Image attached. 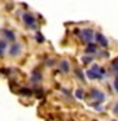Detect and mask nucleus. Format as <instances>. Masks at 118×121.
I'll use <instances>...</instances> for the list:
<instances>
[{
  "label": "nucleus",
  "instance_id": "1",
  "mask_svg": "<svg viewBox=\"0 0 118 121\" xmlns=\"http://www.w3.org/2000/svg\"><path fill=\"white\" fill-rule=\"evenodd\" d=\"M91 97L92 98H95L98 102H102L105 99V95H104V92H101L99 89H97V88H94V89H91Z\"/></svg>",
  "mask_w": 118,
  "mask_h": 121
},
{
  "label": "nucleus",
  "instance_id": "2",
  "mask_svg": "<svg viewBox=\"0 0 118 121\" xmlns=\"http://www.w3.org/2000/svg\"><path fill=\"white\" fill-rule=\"evenodd\" d=\"M23 20L27 26H30V27H35V16L30 13H25L23 14Z\"/></svg>",
  "mask_w": 118,
  "mask_h": 121
},
{
  "label": "nucleus",
  "instance_id": "3",
  "mask_svg": "<svg viewBox=\"0 0 118 121\" xmlns=\"http://www.w3.org/2000/svg\"><path fill=\"white\" fill-rule=\"evenodd\" d=\"M82 39L85 40V42H91L92 40V36H94V32L91 29H85V30H82Z\"/></svg>",
  "mask_w": 118,
  "mask_h": 121
},
{
  "label": "nucleus",
  "instance_id": "4",
  "mask_svg": "<svg viewBox=\"0 0 118 121\" xmlns=\"http://www.w3.org/2000/svg\"><path fill=\"white\" fill-rule=\"evenodd\" d=\"M19 53H20V45H13V46L10 48V55L16 56V55H19Z\"/></svg>",
  "mask_w": 118,
  "mask_h": 121
},
{
  "label": "nucleus",
  "instance_id": "5",
  "mask_svg": "<svg viewBox=\"0 0 118 121\" xmlns=\"http://www.w3.org/2000/svg\"><path fill=\"white\" fill-rule=\"evenodd\" d=\"M97 40H98V42H99L101 45H104V46H105V48L108 46V42H107V39H105L104 36H102L101 33H97Z\"/></svg>",
  "mask_w": 118,
  "mask_h": 121
},
{
  "label": "nucleus",
  "instance_id": "6",
  "mask_svg": "<svg viewBox=\"0 0 118 121\" xmlns=\"http://www.w3.org/2000/svg\"><path fill=\"white\" fill-rule=\"evenodd\" d=\"M97 52V46L95 45H88V48H86V53H95Z\"/></svg>",
  "mask_w": 118,
  "mask_h": 121
},
{
  "label": "nucleus",
  "instance_id": "7",
  "mask_svg": "<svg viewBox=\"0 0 118 121\" xmlns=\"http://www.w3.org/2000/svg\"><path fill=\"white\" fill-rule=\"evenodd\" d=\"M2 32H3V35H6L7 36V39H10V40H14V35H13V32H9V30H2Z\"/></svg>",
  "mask_w": 118,
  "mask_h": 121
},
{
  "label": "nucleus",
  "instance_id": "8",
  "mask_svg": "<svg viewBox=\"0 0 118 121\" xmlns=\"http://www.w3.org/2000/svg\"><path fill=\"white\" fill-rule=\"evenodd\" d=\"M61 68H62L63 72H68L69 71V64L66 62V60H62V62H61Z\"/></svg>",
  "mask_w": 118,
  "mask_h": 121
},
{
  "label": "nucleus",
  "instance_id": "9",
  "mask_svg": "<svg viewBox=\"0 0 118 121\" xmlns=\"http://www.w3.org/2000/svg\"><path fill=\"white\" fill-rule=\"evenodd\" d=\"M111 66H112V69L118 73V58H117V59H114L112 62H111Z\"/></svg>",
  "mask_w": 118,
  "mask_h": 121
},
{
  "label": "nucleus",
  "instance_id": "10",
  "mask_svg": "<svg viewBox=\"0 0 118 121\" xmlns=\"http://www.w3.org/2000/svg\"><path fill=\"white\" fill-rule=\"evenodd\" d=\"M36 40H38L39 43H42L43 40H45V39H43V36H42V33H39V32L36 33Z\"/></svg>",
  "mask_w": 118,
  "mask_h": 121
},
{
  "label": "nucleus",
  "instance_id": "11",
  "mask_svg": "<svg viewBox=\"0 0 118 121\" xmlns=\"http://www.w3.org/2000/svg\"><path fill=\"white\" fill-rule=\"evenodd\" d=\"M75 94H76V97H78V98H84V91H82V89H78Z\"/></svg>",
  "mask_w": 118,
  "mask_h": 121
},
{
  "label": "nucleus",
  "instance_id": "12",
  "mask_svg": "<svg viewBox=\"0 0 118 121\" xmlns=\"http://www.w3.org/2000/svg\"><path fill=\"white\" fill-rule=\"evenodd\" d=\"M82 60H84V64H88V62H91V60H92V58H89V56H84Z\"/></svg>",
  "mask_w": 118,
  "mask_h": 121
},
{
  "label": "nucleus",
  "instance_id": "13",
  "mask_svg": "<svg viewBox=\"0 0 118 121\" xmlns=\"http://www.w3.org/2000/svg\"><path fill=\"white\" fill-rule=\"evenodd\" d=\"M114 88H115V91H117V92H118V77L114 79Z\"/></svg>",
  "mask_w": 118,
  "mask_h": 121
},
{
  "label": "nucleus",
  "instance_id": "14",
  "mask_svg": "<svg viewBox=\"0 0 118 121\" xmlns=\"http://www.w3.org/2000/svg\"><path fill=\"white\" fill-rule=\"evenodd\" d=\"M76 75H78V77H79L81 79H84V75H82V71H79V69H78V71H76Z\"/></svg>",
  "mask_w": 118,
  "mask_h": 121
},
{
  "label": "nucleus",
  "instance_id": "15",
  "mask_svg": "<svg viewBox=\"0 0 118 121\" xmlns=\"http://www.w3.org/2000/svg\"><path fill=\"white\" fill-rule=\"evenodd\" d=\"M114 111H115V112H118V104H117L115 107H114Z\"/></svg>",
  "mask_w": 118,
  "mask_h": 121
},
{
  "label": "nucleus",
  "instance_id": "16",
  "mask_svg": "<svg viewBox=\"0 0 118 121\" xmlns=\"http://www.w3.org/2000/svg\"><path fill=\"white\" fill-rule=\"evenodd\" d=\"M0 55H2V51H0Z\"/></svg>",
  "mask_w": 118,
  "mask_h": 121
},
{
  "label": "nucleus",
  "instance_id": "17",
  "mask_svg": "<svg viewBox=\"0 0 118 121\" xmlns=\"http://www.w3.org/2000/svg\"><path fill=\"white\" fill-rule=\"evenodd\" d=\"M112 121H114V120H112Z\"/></svg>",
  "mask_w": 118,
  "mask_h": 121
}]
</instances>
